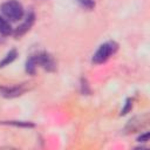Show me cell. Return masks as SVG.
Returning <instances> with one entry per match:
<instances>
[{"mask_svg": "<svg viewBox=\"0 0 150 150\" xmlns=\"http://www.w3.org/2000/svg\"><path fill=\"white\" fill-rule=\"evenodd\" d=\"M148 139H149V132L146 131V132H144V134H142L138 138H137V142H141V143H145V142H148Z\"/></svg>", "mask_w": 150, "mask_h": 150, "instance_id": "13", "label": "cell"}, {"mask_svg": "<svg viewBox=\"0 0 150 150\" xmlns=\"http://www.w3.org/2000/svg\"><path fill=\"white\" fill-rule=\"evenodd\" d=\"M34 21H35V15H34L33 12H30V13L26 16L25 21H23V22L15 29V32H14V36L18 39V38H20V36L25 35V34L30 29V27L33 26Z\"/></svg>", "mask_w": 150, "mask_h": 150, "instance_id": "5", "label": "cell"}, {"mask_svg": "<svg viewBox=\"0 0 150 150\" xmlns=\"http://www.w3.org/2000/svg\"><path fill=\"white\" fill-rule=\"evenodd\" d=\"M27 88L25 84H14V86H1L0 87V95L6 98H13L22 95Z\"/></svg>", "mask_w": 150, "mask_h": 150, "instance_id": "4", "label": "cell"}, {"mask_svg": "<svg viewBox=\"0 0 150 150\" xmlns=\"http://www.w3.org/2000/svg\"><path fill=\"white\" fill-rule=\"evenodd\" d=\"M148 122V115H143V116H136L132 120L129 121V123L125 127V130H128V132H135L137 130H139L141 128H143Z\"/></svg>", "mask_w": 150, "mask_h": 150, "instance_id": "6", "label": "cell"}, {"mask_svg": "<svg viewBox=\"0 0 150 150\" xmlns=\"http://www.w3.org/2000/svg\"><path fill=\"white\" fill-rule=\"evenodd\" d=\"M16 56H18V52H16V49H11V50L6 54V56L2 59V61L0 62V68L7 66V64H9V63H12V62L16 59Z\"/></svg>", "mask_w": 150, "mask_h": 150, "instance_id": "7", "label": "cell"}, {"mask_svg": "<svg viewBox=\"0 0 150 150\" xmlns=\"http://www.w3.org/2000/svg\"><path fill=\"white\" fill-rule=\"evenodd\" d=\"M76 2L82 8H86L88 11H90V9H93L95 7V1L94 0H76Z\"/></svg>", "mask_w": 150, "mask_h": 150, "instance_id": "11", "label": "cell"}, {"mask_svg": "<svg viewBox=\"0 0 150 150\" xmlns=\"http://www.w3.org/2000/svg\"><path fill=\"white\" fill-rule=\"evenodd\" d=\"M118 49V45L115 41H107L104 43H102L98 49L95 52V54L93 55L91 62L95 64H101L103 62H105L111 55H114Z\"/></svg>", "mask_w": 150, "mask_h": 150, "instance_id": "1", "label": "cell"}, {"mask_svg": "<svg viewBox=\"0 0 150 150\" xmlns=\"http://www.w3.org/2000/svg\"><path fill=\"white\" fill-rule=\"evenodd\" d=\"M35 69H36V62H35V57L34 55H30L27 61H26V71L30 75L35 74Z\"/></svg>", "mask_w": 150, "mask_h": 150, "instance_id": "10", "label": "cell"}, {"mask_svg": "<svg viewBox=\"0 0 150 150\" xmlns=\"http://www.w3.org/2000/svg\"><path fill=\"white\" fill-rule=\"evenodd\" d=\"M36 66L42 67L47 71H55L56 69V62L53 59V56L47 52H40L38 54H34Z\"/></svg>", "mask_w": 150, "mask_h": 150, "instance_id": "3", "label": "cell"}, {"mask_svg": "<svg viewBox=\"0 0 150 150\" xmlns=\"http://www.w3.org/2000/svg\"><path fill=\"white\" fill-rule=\"evenodd\" d=\"M131 108H132V98H127V101H125V104H124V107H123V109L121 110V116H123V115H127L130 110H131Z\"/></svg>", "mask_w": 150, "mask_h": 150, "instance_id": "12", "label": "cell"}, {"mask_svg": "<svg viewBox=\"0 0 150 150\" xmlns=\"http://www.w3.org/2000/svg\"><path fill=\"white\" fill-rule=\"evenodd\" d=\"M0 124H7V125H14L21 128H33L35 125L32 122H25V121H0Z\"/></svg>", "mask_w": 150, "mask_h": 150, "instance_id": "8", "label": "cell"}, {"mask_svg": "<svg viewBox=\"0 0 150 150\" xmlns=\"http://www.w3.org/2000/svg\"><path fill=\"white\" fill-rule=\"evenodd\" d=\"M0 9L6 19H9L11 21H19L23 16V7L16 0H8L4 2Z\"/></svg>", "mask_w": 150, "mask_h": 150, "instance_id": "2", "label": "cell"}, {"mask_svg": "<svg viewBox=\"0 0 150 150\" xmlns=\"http://www.w3.org/2000/svg\"><path fill=\"white\" fill-rule=\"evenodd\" d=\"M82 93L83 94H88L89 93V90H88V86H87V82H86V80H84V82H83V80H82Z\"/></svg>", "mask_w": 150, "mask_h": 150, "instance_id": "14", "label": "cell"}, {"mask_svg": "<svg viewBox=\"0 0 150 150\" xmlns=\"http://www.w3.org/2000/svg\"><path fill=\"white\" fill-rule=\"evenodd\" d=\"M0 34H2V35L12 34V26H11V23L4 16H1V15H0Z\"/></svg>", "mask_w": 150, "mask_h": 150, "instance_id": "9", "label": "cell"}]
</instances>
